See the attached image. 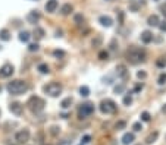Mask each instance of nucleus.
Segmentation results:
<instances>
[{
    "label": "nucleus",
    "mask_w": 166,
    "mask_h": 145,
    "mask_svg": "<svg viewBox=\"0 0 166 145\" xmlns=\"http://www.w3.org/2000/svg\"><path fill=\"white\" fill-rule=\"evenodd\" d=\"M127 60L132 65H138L143 63L146 60V52L141 50L138 47H131L129 50L127 52Z\"/></svg>",
    "instance_id": "f257e3e1"
},
{
    "label": "nucleus",
    "mask_w": 166,
    "mask_h": 145,
    "mask_svg": "<svg viewBox=\"0 0 166 145\" xmlns=\"http://www.w3.org/2000/svg\"><path fill=\"white\" fill-rule=\"evenodd\" d=\"M6 89L12 95H21V94L28 91V85H27V82H24L21 79H15V81H12V82L8 84Z\"/></svg>",
    "instance_id": "f03ea898"
},
{
    "label": "nucleus",
    "mask_w": 166,
    "mask_h": 145,
    "mask_svg": "<svg viewBox=\"0 0 166 145\" xmlns=\"http://www.w3.org/2000/svg\"><path fill=\"white\" fill-rule=\"evenodd\" d=\"M27 106H28V109L34 113V114H38V113H41L43 110H44V106H46V103H44V100L41 98V97H37V95H33L31 98L27 101Z\"/></svg>",
    "instance_id": "7ed1b4c3"
},
{
    "label": "nucleus",
    "mask_w": 166,
    "mask_h": 145,
    "mask_svg": "<svg viewBox=\"0 0 166 145\" xmlns=\"http://www.w3.org/2000/svg\"><path fill=\"white\" fill-rule=\"evenodd\" d=\"M116 109H118L116 103L113 100H110V98H106V100H103L100 103V111L103 114H112V113L116 111Z\"/></svg>",
    "instance_id": "20e7f679"
},
{
    "label": "nucleus",
    "mask_w": 166,
    "mask_h": 145,
    "mask_svg": "<svg viewBox=\"0 0 166 145\" xmlns=\"http://www.w3.org/2000/svg\"><path fill=\"white\" fill-rule=\"evenodd\" d=\"M43 91H44L47 95H50V97H57V95L62 92V85H60L59 82H50V84L44 85Z\"/></svg>",
    "instance_id": "39448f33"
},
{
    "label": "nucleus",
    "mask_w": 166,
    "mask_h": 145,
    "mask_svg": "<svg viewBox=\"0 0 166 145\" xmlns=\"http://www.w3.org/2000/svg\"><path fill=\"white\" fill-rule=\"evenodd\" d=\"M94 113V104L93 103H84L81 104V107L78 109V117L82 120V119H87L88 116H91Z\"/></svg>",
    "instance_id": "423d86ee"
},
{
    "label": "nucleus",
    "mask_w": 166,
    "mask_h": 145,
    "mask_svg": "<svg viewBox=\"0 0 166 145\" xmlns=\"http://www.w3.org/2000/svg\"><path fill=\"white\" fill-rule=\"evenodd\" d=\"M13 65L10 63H5L2 67H0V78H9L13 75Z\"/></svg>",
    "instance_id": "0eeeda50"
},
{
    "label": "nucleus",
    "mask_w": 166,
    "mask_h": 145,
    "mask_svg": "<svg viewBox=\"0 0 166 145\" xmlns=\"http://www.w3.org/2000/svg\"><path fill=\"white\" fill-rule=\"evenodd\" d=\"M15 138H16V141H18V142L25 144V142L30 139V131H28V129H21L19 132H16Z\"/></svg>",
    "instance_id": "6e6552de"
},
{
    "label": "nucleus",
    "mask_w": 166,
    "mask_h": 145,
    "mask_svg": "<svg viewBox=\"0 0 166 145\" xmlns=\"http://www.w3.org/2000/svg\"><path fill=\"white\" fill-rule=\"evenodd\" d=\"M9 110H10L13 114H16V116H21V114H22V111H24V106H22L21 103L15 101V103H12V104L9 106Z\"/></svg>",
    "instance_id": "1a4fd4ad"
},
{
    "label": "nucleus",
    "mask_w": 166,
    "mask_h": 145,
    "mask_svg": "<svg viewBox=\"0 0 166 145\" xmlns=\"http://www.w3.org/2000/svg\"><path fill=\"white\" fill-rule=\"evenodd\" d=\"M40 18H41L40 12H37V10H33V12H30V13H28V16H27V21H28L30 23H33V25H35V23L40 21Z\"/></svg>",
    "instance_id": "9d476101"
},
{
    "label": "nucleus",
    "mask_w": 166,
    "mask_h": 145,
    "mask_svg": "<svg viewBox=\"0 0 166 145\" xmlns=\"http://www.w3.org/2000/svg\"><path fill=\"white\" fill-rule=\"evenodd\" d=\"M59 3H57V0H47V3H46V10L49 12V13H53L56 12Z\"/></svg>",
    "instance_id": "9b49d317"
},
{
    "label": "nucleus",
    "mask_w": 166,
    "mask_h": 145,
    "mask_svg": "<svg viewBox=\"0 0 166 145\" xmlns=\"http://www.w3.org/2000/svg\"><path fill=\"white\" fill-rule=\"evenodd\" d=\"M99 22L102 23L103 27H106V28H109V27H112V23H113V19L110 18V16H106V15H102L100 18H99Z\"/></svg>",
    "instance_id": "f8f14e48"
},
{
    "label": "nucleus",
    "mask_w": 166,
    "mask_h": 145,
    "mask_svg": "<svg viewBox=\"0 0 166 145\" xmlns=\"http://www.w3.org/2000/svg\"><path fill=\"white\" fill-rule=\"evenodd\" d=\"M116 75L119 78H125L128 75V70H127V66L125 65H118L116 66Z\"/></svg>",
    "instance_id": "ddd939ff"
},
{
    "label": "nucleus",
    "mask_w": 166,
    "mask_h": 145,
    "mask_svg": "<svg viewBox=\"0 0 166 145\" xmlns=\"http://www.w3.org/2000/svg\"><path fill=\"white\" fill-rule=\"evenodd\" d=\"M134 139H135V135H134L132 132L125 133V135L122 136V144H124V145H129V144L134 142Z\"/></svg>",
    "instance_id": "4468645a"
},
{
    "label": "nucleus",
    "mask_w": 166,
    "mask_h": 145,
    "mask_svg": "<svg viewBox=\"0 0 166 145\" xmlns=\"http://www.w3.org/2000/svg\"><path fill=\"white\" fill-rule=\"evenodd\" d=\"M147 23L150 27H159V23H160V19L157 15H150L149 19H147Z\"/></svg>",
    "instance_id": "2eb2a0df"
},
{
    "label": "nucleus",
    "mask_w": 166,
    "mask_h": 145,
    "mask_svg": "<svg viewBox=\"0 0 166 145\" xmlns=\"http://www.w3.org/2000/svg\"><path fill=\"white\" fill-rule=\"evenodd\" d=\"M141 41H143L144 44H149L153 41V34L150 31H144L143 34H141Z\"/></svg>",
    "instance_id": "dca6fc26"
},
{
    "label": "nucleus",
    "mask_w": 166,
    "mask_h": 145,
    "mask_svg": "<svg viewBox=\"0 0 166 145\" xmlns=\"http://www.w3.org/2000/svg\"><path fill=\"white\" fill-rule=\"evenodd\" d=\"M157 138H159V132H157V131H154V132H151V133L146 138V144H149V145H150V144L156 142V141H157Z\"/></svg>",
    "instance_id": "f3484780"
},
{
    "label": "nucleus",
    "mask_w": 166,
    "mask_h": 145,
    "mask_svg": "<svg viewBox=\"0 0 166 145\" xmlns=\"http://www.w3.org/2000/svg\"><path fill=\"white\" fill-rule=\"evenodd\" d=\"M72 103H74L72 97H66V98H63V100H62L60 107H62V109H69L71 106H72Z\"/></svg>",
    "instance_id": "a211bd4d"
},
{
    "label": "nucleus",
    "mask_w": 166,
    "mask_h": 145,
    "mask_svg": "<svg viewBox=\"0 0 166 145\" xmlns=\"http://www.w3.org/2000/svg\"><path fill=\"white\" fill-rule=\"evenodd\" d=\"M72 10H74V8H72V5H69V3H66V5H63V6L60 8V13H62L63 16L69 15Z\"/></svg>",
    "instance_id": "6ab92c4d"
},
{
    "label": "nucleus",
    "mask_w": 166,
    "mask_h": 145,
    "mask_svg": "<svg viewBox=\"0 0 166 145\" xmlns=\"http://www.w3.org/2000/svg\"><path fill=\"white\" fill-rule=\"evenodd\" d=\"M33 34H34V38H35V40H41V38H44V30L40 28V27H35Z\"/></svg>",
    "instance_id": "aec40b11"
},
{
    "label": "nucleus",
    "mask_w": 166,
    "mask_h": 145,
    "mask_svg": "<svg viewBox=\"0 0 166 145\" xmlns=\"http://www.w3.org/2000/svg\"><path fill=\"white\" fill-rule=\"evenodd\" d=\"M0 40H2V41H9V40H10V32H9V30H6V28L0 30Z\"/></svg>",
    "instance_id": "412c9836"
},
{
    "label": "nucleus",
    "mask_w": 166,
    "mask_h": 145,
    "mask_svg": "<svg viewBox=\"0 0 166 145\" xmlns=\"http://www.w3.org/2000/svg\"><path fill=\"white\" fill-rule=\"evenodd\" d=\"M30 32L28 31H21L19 32V40L22 41V43H28V40H30Z\"/></svg>",
    "instance_id": "4be33fe9"
},
{
    "label": "nucleus",
    "mask_w": 166,
    "mask_h": 145,
    "mask_svg": "<svg viewBox=\"0 0 166 145\" xmlns=\"http://www.w3.org/2000/svg\"><path fill=\"white\" fill-rule=\"evenodd\" d=\"M37 69H38V72H40V74H49V72H50V67H49V65H46V63H40Z\"/></svg>",
    "instance_id": "5701e85b"
},
{
    "label": "nucleus",
    "mask_w": 166,
    "mask_h": 145,
    "mask_svg": "<svg viewBox=\"0 0 166 145\" xmlns=\"http://www.w3.org/2000/svg\"><path fill=\"white\" fill-rule=\"evenodd\" d=\"M102 43H103L102 35H96V38H94V40L91 41V45H93V47H100V45H102Z\"/></svg>",
    "instance_id": "b1692460"
},
{
    "label": "nucleus",
    "mask_w": 166,
    "mask_h": 145,
    "mask_svg": "<svg viewBox=\"0 0 166 145\" xmlns=\"http://www.w3.org/2000/svg\"><path fill=\"white\" fill-rule=\"evenodd\" d=\"M84 16H82V13H77L75 16H74V22L77 23V25H82V23H84Z\"/></svg>",
    "instance_id": "393cba45"
},
{
    "label": "nucleus",
    "mask_w": 166,
    "mask_h": 145,
    "mask_svg": "<svg viewBox=\"0 0 166 145\" xmlns=\"http://www.w3.org/2000/svg\"><path fill=\"white\" fill-rule=\"evenodd\" d=\"M125 126H127V122H125V120H119V122H116L115 129H116V131H122V129H125Z\"/></svg>",
    "instance_id": "a878e982"
},
{
    "label": "nucleus",
    "mask_w": 166,
    "mask_h": 145,
    "mask_svg": "<svg viewBox=\"0 0 166 145\" xmlns=\"http://www.w3.org/2000/svg\"><path fill=\"white\" fill-rule=\"evenodd\" d=\"M80 95H81V97H88V95H90V88L85 87V85L81 87V88H80Z\"/></svg>",
    "instance_id": "bb28decb"
},
{
    "label": "nucleus",
    "mask_w": 166,
    "mask_h": 145,
    "mask_svg": "<svg viewBox=\"0 0 166 145\" xmlns=\"http://www.w3.org/2000/svg\"><path fill=\"white\" fill-rule=\"evenodd\" d=\"M150 119H151V116H150L149 111H143V113H141V120H143V122H150Z\"/></svg>",
    "instance_id": "cd10ccee"
},
{
    "label": "nucleus",
    "mask_w": 166,
    "mask_h": 145,
    "mask_svg": "<svg viewBox=\"0 0 166 145\" xmlns=\"http://www.w3.org/2000/svg\"><path fill=\"white\" fill-rule=\"evenodd\" d=\"M156 66L157 67H166V59L165 57H160L156 60Z\"/></svg>",
    "instance_id": "c85d7f7f"
},
{
    "label": "nucleus",
    "mask_w": 166,
    "mask_h": 145,
    "mask_svg": "<svg viewBox=\"0 0 166 145\" xmlns=\"http://www.w3.org/2000/svg\"><path fill=\"white\" fill-rule=\"evenodd\" d=\"M124 91H125V85L124 84H119V85L115 87V94H122Z\"/></svg>",
    "instance_id": "c756f323"
},
{
    "label": "nucleus",
    "mask_w": 166,
    "mask_h": 145,
    "mask_svg": "<svg viewBox=\"0 0 166 145\" xmlns=\"http://www.w3.org/2000/svg\"><path fill=\"white\" fill-rule=\"evenodd\" d=\"M53 56H55L56 59H63V57H65V52H63V50H55V52H53Z\"/></svg>",
    "instance_id": "7c9ffc66"
},
{
    "label": "nucleus",
    "mask_w": 166,
    "mask_h": 145,
    "mask_svg": "<svg viewBox=\"0 0 166 145\" xmlns=\"http://www.w3.org/2000/svg\"><path fill=\"white\" fill-rule=\"evenodd\" d=\"M124 104H125V106H131V104H132V97H131L129 94L124 97Z\"/></svg>",
    "instance_id": "2f4dec72"
},
{
    "label": "nucleus",
    "mask_w": 166,
    "mask_h": 145,
    "mask_svg": "<svg viewBox=\"0 0 166 145\" xmlns=\"http://www.w3.org/2000/svg\"><path fill=\"white\" fill-rule=\"evenodd\" d=\"M38 48H40V45H38L37 43H33V44L28 45V50H30V52H38Z\"/></svg>",
    "instance_id": "473e14b6"
},
{
    "label": "nucleus",
    "mask_w": 166,
    "mask_h": 145,
    "mask_svg": "<svg viewBox=\"0 0 166 145\" xmlns=\"http://www.w3.org/2000/svg\"><path fill=\"white\" fill-rule=\"evenodd\" d=\"M99 59H100V60H107V59H109V53L104 52V50L100 52V53H99Z\"/></svg>",
    "instance_id": "72a5a7b5"
},
{
    "label": "nucleus",
    "mask_w": 166,
    "mask_h": 145,
    "mask_svg": "<svg viewBox=\"0 0 166 145\" xmlns=\"http://www.w3.org/2000/svg\"><path fill=\"white\" fill-rule=\"evenodd\" d=\"M132 129H134L135 132H140L141 129H143V125H141V122H137V123H134V125H132Z\"/></svg>",
    "instance_id": "f704fd0d"
},
{
    "label": "nucleus",
    "mask_w": 166,
    "mask_h": 145,
    "mask_svg": "<svg viewBox=\"0 0 166 145\" xmlns=\"http://www.w3.org/2000/svg\"><path fill=\"white\" fill-rule=\"evenodd\" d=\"M166 84V74H160L159 76V85H165Z\"/></svg>",
    "instance_id": "c9c22d12"
},
{
    "label": "nucleus",
    "mask_w": 166,
    "mask_h": 145,
    "mask_svg": "<svg viewBox=\"0 0 166 145\" xmlns=\"http://www.w3.org/2000/svg\"><path fill=\"white\" fill-rule=\"evenodd\" d=\"M59 132H60V128H57V126H52V128H50V133H52V135L56 136Z\"/></svg>",
    "instance_id": "e433bc0d"
},
{
    "label": "nucleus",
    "mask_w": 166,
    "mask_h": 145,
    "mask_svg": "<svg viewBox=\"0 0 166 145\" xmlns=\"http://www.w3.org/2000/svg\"><path fill=\"white\" fill-rule=\"evenodd\" d=\"M146 76H147V74H146L144 70H140V72H137V78H138V79H144Z\"/></svg>",
    "instance_id": "4c0bfd02"
},
{
    "label": "nucleus",
    "mask_w": 166,
    "mask_h": 145,
    "mask_svg": "<svg viewBox=\"0 0 166 145\" xmlns=\"http://www.w3.org/2000/svg\"><path fill=\"white\" fill-rule=\"evenodd\" d=\"M140 6H141V3H138V5H135V3H131V5H129V9H131L132 12H137V10L140 9Z\"/></svg>",
    "instance_id": "58836bf2"
},
{
    "label": "nucleus",
    "mask_w": 166,
    "mask_h": 145,
    "mask_svg": "<svg viewBox=\"0 0 166 145\" xmlns=\"http://www.w3.org/2000/svg\"><path fill=\"white\" fill-rule=\"evenodd\" d=\"M81 141H82V144H88V142L91 141V136H90V135H85V136H82Z\"/></svg>",
    "instance_id": "ea45409f"
},
{
    "label": "nucleus",
    "mask_w": 166,
    "mask_h": 145,
    "mask_svg": "<svg viewBox=\"0 0 166 145\" xmlns=\"http://www.w3.org/2000/svg\"><path fill=\"white\" fill-rule=\"evenodd\" d=\"M159 28H160L162 32H166V22H160L159 23Z\"/></svg>",
    "instance_id": "a19ab883"
},
{
    "label": "nucleus",
    "mask_w": 166,
    "mask_h": 145,
    "mask_svg": "<svg viewBox=\"0 0 166 145\" xmlns=\"http://www.w3.org/2000/svg\"><path fill=\"white\" fill-rule=\"evenodd\" d=\"M143 87H144L143 84H137V85H135V88H134V92H140L141 89H143Z\"/></svg>",
    "instance_id": "79ce46f5"
},
{
    "label": "nucleus",
    "mask_w": 166,
    "mask_h": 145,
    "mask_svg": "<svg viewBox=\"0 0 166 145\" xmlns=\"http://www.w3.org/2000/svg\"><path fill=\"white\" fill-rule=\"evenodd\" d=\"M110 48H112V50H116V40L110 41Z\"/></svg>",
    "instance_id": "37998d69"
},
{
    "label": "nucleus",
    "mask_w": 166,
    "mask_h": 145,
    "mask_svg": "<svg viewBox=\"0 0 166 145\" xmlns=\"http://www.w3.org/2000/svg\"><path fill=\"white\" fill-rule=\"evenodd\" d=\"M59 145H71V141H68V139H65V141H62Z\"/></svg>",
    "instance_id": "c03bdc74"
},
{
    "label": "nucleus",
    "mask_w": 166,
    "mask_h": 145,
    "mask_svg": "<svg viewBox=\"0 0 166 145\" xmlns=\"http://www.w3.org/2000/svg\"><path fill=\"white\" fill-rule=\"evenodd\" d=\"M56 37H62V31H60V30L56 31Z\"/></svg>",
    "instance_id": "a18cd8bd"
},
{
    "label": "nucleus",
    "mask_w": 166,
    "mask_h": 145,
    "mask_svg": "<svg viewBox=\"0 0 166 145\" xmlns=\"http://www.w3.org/2000/svg\"><path fill=\"white\" fill-rule=\"evenodd\" d=\"M162 12H163V15L166 16V6H163V8H162Z\"/></svg>",
    "instance_id": "49530a36"
},
{
    "label": "nucleus",
    "mask_w": 166,
    "mask_h": 145,
    "mask_svg": "<svg viewBox=\"0 0 166 145\" xmlns=\"http://www.w3.org/2000/svg\"><path fill=\"white\" fill-rule=\"evenodd\" d=\"M162 111H163V113H165V114H166V104H165V106H163V107H162Z\"/></svg>",
    "instance_id": "de8ad7c7"
},
{
    "label": "nucleus",
    "mask_w": 166,
    "mask_h": 145,
    "mask_svg": "<svg viewBox=\"0 0 166 145\" xmlns=\"http://www.w3.org/2000/svg\"><path fill=\"white\" fill-rule=\"evenodd\" d=\"M0 91H2V88H0Z\"/></svg>",
    "instance_id": "09e8293b"
},
{
    "label": "nucleus",
    "mask_w": 166,
    "mask_h": 145,
    "mask_svg": "<svg viewBox=\"0 0 166 145\" xmlns=\"http://www.w3.org/2000/svg\"><path fill=\"white\" fill-rule=\"evenodd\" d=\"M156 2H157V0H156Z\"/></svg>",
    "instance_id": "8fccbe9b"
},
{
    "label": "nucleus",
    "mask_w": 166,
    "mask_h": 145,
    "mask_svg": "<svg viewBox=\"0 0 166 145\" xmlns=\"http://www.w3.org/2000/svg\"><path fill=\"white\" fill-rule=\"evenodd\" d=\"M107 2H109V0H107Z\"/></svg>",
    "instance_id": "3c124183"
}]
</instances>
